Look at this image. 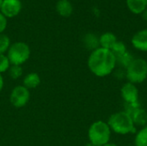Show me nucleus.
Returning <instances> with one entry per match:
<instances>
[{
	"label": "nucleus",
	"mask_w": 147,
	"mask_h": 146,
	"mask_svg": "<svg viewBox=\"0 0 147 146\" xmlns=\"http://www.w3.org/2000/svg\"><path fill=\"white\" fill-rule=\"evenodd\" d=\"M87 65L92 74L99 77H105L115 70L116 58L110 50L98 47L90 52Z\"/></svg>",
	"instance_id": "1"
},
{
	"label": "nucleus",
	"mask_w": 147,
	"mask_h": 146,
	"mask_svg": "<svg viewBox=\"0 0 147 146\" xmlns=\"http://www.w3.org/2000/svg\"><path fill=\"white\" fill-rule=\"evenodd\" d=\"M112 133L119 135H128L136 133V126L127 112L119 111L111 114L107 121Z\"/></svg>",
	"instance_id": "2"
},
{
	"label": "nucleus",
	"mask_w": 147,
	"mask_h": 146,
	"mask_svg": "<svg viewBox=\"0 0 147 146\" xmlns=\"http://www.w3.org/2000/svg\"><path fill=\"white\" fill-rule=\"evenodd\" d=\"M111 133L112 131L106 121L96 120L89 127V142L95 146H103L110 142Z\"/></svg>",
	"instance_id": "3"
},
{
	"label": "nucleus",
	"mask_w": 147,
	"mask_h": 146,
	"mask_svg": "<svg viewBox=\"0 0 147 146\" xmlns=\"http://www.w3.org/2000/svg\"><path fill=\"white\" fill-rule=\"evenodd\" d=\"M6 53L10 65H22L28 60L31 50L26 42L16 41L11 43Z\"/></svg>",
	"instance_id": "4"
},
{
	"label": "nucleus",
	"mask_w": 147,
	"mask_h": 146,
	"mask_svg": "<svg viewBox=\"0 0 147 146\" xmlns=\"http://www.w3.org/2000/svg\"><path fill=\"white\" fill-rule=\"evenodd\" d=\"M127 82L137 84L146 81L147 78V61L142 58H134L126 69Z\"/></svg>",
	"instance_id": "5"
},
{
	"label": "nucleus",
	"mask_w": 147,
	"mask_h": 146,
	"mask_svg": "<svg viewBox=\"0 0 147 146\" xmlns=\"http://www.w3.org/2000/svg\"><path fill=\"white\" fill-rule=\"evenodd\" d=\"M30 99V92L23 85L14 87L9 95V102L15 108H21L25 107Z\"/></svg>",
	"instance_id": "6"
},
{
	"label": "nucleus",
	"mask_w": 147,
	"mask_h": 146,
	"mask_svg": "<svg viewBox=\"0 0 147 146\" xmlns=\"http://www.w3.org/2000/svg\"><path fill=\"white\" fill-rule=\"evenodd\" d=\"M22 9L21 0H3L0 12L7 18H14L18 15Z\"/></svg>",
	"instance_id": "7"
},
{
	"label": "nucleus",
	"mask_w": 147,
	"mask_h": 146,
	"mask_svg": "<svg viewBox=\"0 0 147 146\" xmlns=\"http://www.w3.org/2000/svg\"><path fill=\"white\" fill-rule=\"evenodd\" d=\"M121 96L125 103H131L139 102V89L136 84L127 82L121 88Z\"/></svg>",
	"instance_id": "8"
},
{
	"label": "nucleus",
	"mask_w": 147,
	"mask_h": 146,
	"mask_svg": "<svg viewBox=\"0 0 147 146\" xmlns=\"http://www.w3.org/2000/svg\"><path fill=\"white\" fill-rule=\"evenodd\" d=\"M131 43L135 49L141 52H147V28L135 33L132 37Z\"/></svg>",
	"instance_id": "9"
},
{
	"label": "nucleus",
	"mask_w": 147,
	"mask_h": 146,
	"mask_svg": "<svg viewBox=\"0 0 147 146\" xmlns=\"http://www.w3.org/2000/svg\"><path fill=\"white\" fill-rule=\"evenodd\" d=\"M56 12L62 17H69L73 12V6L70 0H58L55 4Z\"/></svg>",
	"instance_id": "10"
},
{
	"label": "nucleus",
	"mask_w": 147,
	"mask_h": 146,
	"mask_svg": "<svg viewBox=\"0 0 147 146\" xmlns=\"http://www.w3.org/2000/svg\"><path fill=\"white\" fill-rule=\"evenodd\" d=\"M133 122L135 126H147V112L141 107L136 109L130 114Z\"/></svg>",
	"instance_id": "11"
},
{
	"label": "nucleus",
	"mask_w": 147,
	"mask_h": 146,
	"mask_svg": "<svg viewBox=\"0 0 147 146\" xmlns=\"http://www.w3.org/2000/svg\"><path fill=\"white\" fill-rule=\"evenodd\" d=\"M116 41H117V38L115 34L111 32H105L102 34H101L99 37L100 47L105 49L111 50V48L116 43Z\"/></svg>",
	"instance_id": "12"
},
{
	"label": "nucleus",
	"mask_w": 147,
	"mask_h": 146,
	"mask_svg": "<svg viewBox=\"0 0 147 146\" xmlns=\"http://www.w3.org/2000/svg\"><path fill=\"white\" fill-rule=\"evenodd\" d=\"M40 84V77L39 74L36 72H30L27 74L22 80V85L26 87L28 89H35Z\"/></svg>",
	"instance_id": "13"
},
{
	"label": "nucleus",
	"mask_w": 147,
	"mask_h": 146,
	"mask_svg": "<svg viewBox=\"0 0 147 146\" xmlns=\"http://www.w3.org/2000/svg\"><path fill=\"white\" fill-rule=\"evenodd\" d=\"M127 6L132 13L141 15L147 8L146 0H127Z\"/></svg>",
	"instance_id": "14"
},
{
	"label": "nucleus",
	"mask_w": 147,
	"mask_h": 146,
	"mask_svg": "<svg viewBox=\"0 0 147 146\" xmlns=\"http://www.w3.org/2000/svg\"><path fill=\"white\" fill-rule=\"evenodd\" d=\"M84 45L86 48L90 50L91 52L97 49L100 47V43H99V37L93 34V33H88L84 36L83 39Z\"/></svg>",
	"instance_id": "15"
},
{
	"label": "nucleus",
	"mask_w": 147,
	"mask_h": 146,
	"mask_svg": "<svg viewBox=\"0 0 147 146\" xmlns=\"http://www.w3.org/2000/svg\"><path fill=\"white\" fill-rule=\"evenodd\" d=\"M134 146H147V126L141 127L135 133Z\"/></svg>",
	"instance_id": "16"
},
{
	"label": "nucleus",
	"mask_w": 147,
	"mask_h": 146,
	"mask_svg": "<svg viewBox=\"0 0 147 146\" xmlns=\"http://www.w3.org/2000/svg\"><path fill=\"white\" fill-rule=\"evenodd\" d=\"M134 59V57L133 56V54L127 51L124 54L116 58V65H118L120 68L126 70L127 67L132 63Z\"/></svg>",
	"instance_id": "17"
},
{
	"label": "nucleus",
	"mask_w": 147,
	"mask_h": 146,
	"mask_svg": "<svg viewBox=\"0 0 147 146\" xmlns=\"http://www.w3.org/2000/svg\"><path fill=\"white\" fill-rule=\"evenodd\" d=\"M11 45L9 37L3 34H0V54H5Z\"/></svg>",
	"instance_id": "18"
},
{
	"label": "nucleus",
	"mask_w": 147,
	"mask_h": 146,
	"mask_svg": "<svg viewBox=\"0 0 147 146\" xmlns=\"http://www.w3.org/2000/svg\"><path fill=\"white\" fill-rule=\"evenodd\" d=\"M110 51L114 53L115 58H117V57L124 54L126 52H127L125 43L122 42V41H119V40L116 41V43L113 46V47L111 48Z\"/></svg>",
	"instance_id": "19"
},
{
	"label": "nucleus",
	"mask_w": 147,
	"mask_h": 146,
	"mask_svg": "<svg viewBox=\"0 0 147 146\" xmlns=\"http://www.w3.org/2000/svg\"><path fill=\"white\" fill-rule=\"evenodd\" d=\"M9 75L12 79H18L22 76V65H10L9 68Z\"/></svg>",
	"instance_id": "20"
},
{
	"label": "nucleus",
	"mask_w": 147,
	"mask_h": 146,
	"mask_svg": "<svg viewBox=\"0 0 147 146\" xmlns=\"http://www.w3.org/2000/svg\"><path fill=\"white\" fill-rule=\"evenodd\" d=\"M9 67H10V63L6 54H0V73L2 74L7 71Z\"/></svg>",
	"instance_id": "21"
},
{
	"label": "nucleus",
	"mask_w": 147,
	"mask_h": 146,
	"mask_svg": "<svg viewBox=\"0 0 147 146\" xmlns=\"http://www.w3.org/2000/svg\"><path fill=\"white\" fill-rule=\"evenodd\" d=\"M141 108V105L140 103V102H131V103H125L124 105V111L127 112L128 114H131L132 113H134L136 109Z\"/></svg>",
	"instance_id": "22"
},
{
	"label": "nucleus",
	"mask_w": 147,
	"mask_h": 146,
	"mask_svg": "<svg viewBox=\"0 0 147 146\" xmlns=\"http://www.w3.org/2000/svg\"><path fill=\"white\" fill-rule=\"evenodd\" d=\"M8 26V19L0 12V34H3Z\"/></svg>",
	"instance_id": "23"
},
{
	"label": "nucleus",
	"mask_w": 147,
	"mask_h": 146,
	"mask_svg": "<svg viewBox=\"0 0 147 146\" xmlns=\"http://www.w3.org/2000/svg\"><path fill=\"white\" fill-rule=\"evenodd\" d=\"M114 76L115 78L119 79V80H121L123 78H126V70L125 69H122V68H118V69H115L113 72Z\"/></svg>",
	"instance_id": "24"
},
{
	"label": "nucleus",
	"mask_w": 147,
	"mask_h": 146,
	"mask_svg": "<svg viewBox=\"0 0 147 146\" xmlns=\"http://www.w3.org/2000/svg\"><path fill=\"white\" fill-rule=\"evenodd\" d=\"M3 84H4L3 77L2 74L0 73V92H1V90L3 89Z\"/></svg>",
	"instance_id": "25"
},
{
	"label": "nucleus",
	"mask_w": 147,
	"mask_h": 146,
	"mask_svg": "<svg viewBox=\"0 0 147 146\" xmlns=\"http://www.w3.org/2000/svg\"><path fill=\"white\" fill-rule=\"evenodd\" d=\"M141 15H142V17H143L145 20H146L147 21V8L143 11V13L141 14Z\"/></svg>",
	"instance_id": "26"
},
{
	"label": "nucleus",
	"mask_w": 147,
	"mask_h": 146,
	"mask_svg": "<svg viewBox=\"0 0 147 146\" xmlns=\"http://www.w3.org/2000/svg\"><path fill=\"white\" fill-rule=\"evenodd\" d=\"M103 146H118L116 144H115V143H110V142H109L108 144H106V145H104Z\"/></svg>",
	"instance_id": "27"
},
{
	"label": "nucleus",
	"mask_w": 147,
	"mask_h": 146,
	"mask_svg": "<svg viewBox=\"0 0 147 146\" xmlns=\"http://www.w3.org/2000/svg\"><path fill=\"white\" fill-rule=\"evenodd\" d=\"M85 146H95V145H93L92 144H90V143L89 142V143H87V144L85 145Z\"/></svg>",
	"instance_id": "28"
},
{
	"label": "nucleus",
	"mask_w": 147,
	"mask_h": 146,
	"mask_svg": "<svg viewBox=\"0 0 147 146\" xmlns=\"http://www.w3.org/2000/svg\"><path fill=\"white\" fill-rule=\"evenodd\" d=\"M3 0H0V9H1V7H2V4H3Z\"/></svg>",
	"instance_id": "29"
},
{
	"label": "nucleus",
	"mask_w": 147,
	"mask_h": 146,
	"mask_svg": "<svg viewBox=\"0 0 147 146\" xmlns=\"http://www.w3.org/2000/svg\"><path fill=\"white\" fill-rule=\"evenodd\" d=\"M146 6H147V0H146Z\"/></svg>",
	"instance_id": "30"
},
{
	"label": "nucleus",
	"mask_w": 147,
	"mask_h": 146,
	"mask_svg": "<svg viewBox=\"0 0 147 146\" xmlns=\"http://www.w3.org/2000/svg\"><path fill=\"white\" fill-rule=\"evenodd\" d=\"M127 146H133V145H127Z\"/></svg>",
	"instance_id": "31"
}]
</instances>
